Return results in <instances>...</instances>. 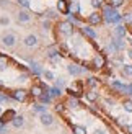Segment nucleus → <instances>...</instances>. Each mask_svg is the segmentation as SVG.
<instances>
[{
    "label": "nucleus",
    "mask_w": 132,
    "mask_h": 134,
    "mask_svg": "<svg viewBox=\"0 0 132 134\" xmlns=\"http://www.w3.org/2000/svg\"><path fill=\"white\" fill-rule=\"evenodd\" d=\"M101 13H103L104 23H108V25H121L122 21V15L111 5H104Z\"/></svg>",
    "instance_id": "1"
},
{
    "label": "nucleus",
    "mask_w": 132,
    "mask_h": 134,
    "mask_svg": "<svg viewBox=\"0 0 132 134\" xmlns=\"http://www.w3.org/2000/svg\"><path fill=\"white\" fill-rule=\"evenodd\" d=\"M88 23L91 25V26H95V25H100L101 21H103V13H100V12H93V13H90L88 15Z\"/></svg>",
    "instance_id": "2"
},
{
    "label": "nucleus",
    "mask_w": 132,
    "mask_h": 134,
    "mask_svg": "<svg viewBox=\"0 0 132 134\" xmlns=\"http://www.w3.org/2000/svg\"><path fill=\"white\" fill-rule=\"evenodd\" d=\"M16 43V36L11 35V33H7V35L2 36V44L7 46V48H11V46H15Z\"/></svg>",
    "instance_id": "3"
},
{
    "label": "nucleus",
    "mask_w": 132,
    "mask_h": 134,
    "mask_svg": "<svg viewBox=\"0 0 132 134\" xmlns=\"http://www.w3.org/2000/svg\"><path fill=\"white\" fill-rule=\"evenodd\" d=\"M59 26H61V33L65 36H70L72 33H74V25L69 23V21H62V23H59Z\"/></svg>",
    "instance_id": "4"
},
{
    "label": "nucleus",
    "mask_w": 132,
    "mask_h": 134,
    "mask_svg": "<svg viewBox=\"0 0 132 134\" xmlns=\"http://www.w3.org/2000/svg\"><path fill=\"white\" fill-rule=\"evenodd\" d=\"M15 116H16L15 111H13V110H8L7 113H3V115L0 116V123H2V124H7L8 121H13V118H15Z\"/></svg>",
    "instance_id": "5"
},
{
    "label": "nucleus",
    "mask_w": 132,
    "mask_h": 134,
    "mask_svg": "<svg viewBox=\"0 0 132 134\" xmlns=\"http://www.w3.org/2000/svg\"><path fill=\"white\" fill-rule=\"evenodd\" d=\"M23 44L26 46V48H33V46H36L38 44V36L36 35H28V36L25 38Z\"/></svg>",
    "instance_id": "6"
},
{
    "label": "nucleus",
    "mask_w": 132,
    "mask_h": 134,
    "mask_svg": "<svg viewBox=\"0 0 132 134\" xmlns=\"http://www.w3.org/2000/svg\"><path fill=\"white\" fill-rule=\"evenodd\" d=\"M93 65H95V69H103V67L106 65V61H104V57L101 54H98L93 59Z\"/></svg>",
    "instance_id": "7"
},
{
    "label": "nucleus",
    "mask_w": 132,
    "mask_h": 134,
    "mask_svg": "<svg viewBox=\"0 0 132 134\" xmlns=\"http://www.w3.org/2000/svg\"><path fill=\"white\" fill-rule=\"evenodd\" d=\"M16 20L20 23H26V21H29L31 16H29V13L26 12V10H21V12H18L16 13Z\"/></svg>",
    "instance_id": "8"
},
{
    "label": "nucleus",
    "mask_w": 132,
    "mask_h": 134,
    "mask_svg": "<svg viewBox=\"0 0 132 134\" xmlns=\"http://www.w3.org/2000/svg\"><path fill=\"white\" fill-rule=\"evenodd\" d=\"M67 70H69V74L70 75H80V74L83 72V69H80V67H78L77 64H69V67H67Z\"/></svg>",
    "instance_id": "9"
},
{
    "label": "nucleus",
    "mask_w": 132,
    "mask_h": 134,
    "mask_svg": "<svg viewBox=\"0 0 132 134\" xmlns=\"http://www.w3.org/2000/svg\"><path fill=\"white\" fill-rule=\"evenodd\" d=\"M114 35H116L117 38H126V35H127L126 26H122V25H116V28H114Z\"/></svg>",
    "instance_id": "10"
},
{
    "label": "nucleus",
    "mask_w": 132,
    "mask_h": 134,
    "mask_svg": "<svg viewBox=\"0 0 132 134\" xmlns=\"http://www.w3.org/2000/svg\"><path fill=\"white\" fill-rule=\"evenodd\" d=\"M41 123L44 126H51L54 123V118H52V115H49V113H43L41 115Z\"/></svg>",
    "instance_id": "11"
},
{
    "label": "nucleus",
    "mask_w": 132,
    "mask_h": 134,
    "mask_svg": "<svg viewBox=\"0 0 132 134\" xmlns=\"http://www.w3.org/2000/svg\"><path fill=\"white\" fill-rule=\"evenodd\" d=\"M38 98H39V102H41L43 105H49V103L52 102V97H51V93H49V92L41 93V95H39Z\"/></svg>",
    "instance_id": "12"
},
{
    "label": "nucleus",
    "mask_w": 132,
    "mask_h": 134,
    "mask_svg": "<svg viewBox=\"0 0 132 134\" xmlns=\"http://www.w3.org/2000/svg\"><path fill=\"white\" fill-rule=\"evenodd\" d=\"M82 31H83V35H87V36H90L91 39H96V31L93 30V28H91V26H83V28H82Z\"/></svg>",
    "instance_id": "13"
},
{
    "label": "nucleus",
    "mask_w": 132,
    "mask_h": 134,
    "mask_svg": "<svg viewBox=\"0 0 132 134\" xmlns=\"http://www.w3.org/2000/svg\"><path fill=\"white\" fill-rule=\"evenodd\" d=\"M29 67H31V70H33V74H34V75H41V74L44 72V70L41 69V65H39L38 62H34V61L29 62Z\"/></svg>",
    "instance_id": "14"
},
{
    "label": "nucleus",
    "mask_w": 132,
    "mask_h": 134,
    "mask_svg": "<svg viewBox=\"0 0 132 134\" xmlns=\"http://www.w3.org/2000/svg\"><path fill=\"white\" fill-rule=\"evenodd\" d=\"M11 124H13V128L20 129V128L25 124V118H23L21 115H20V116H15V118H13V121H11Z\"/></svg>",
    "instance_id": "15"
},
{
    "label": "nucleus",
    "mask_w": 132,
    "mask_h": 134,
    "mask_svg": "<svg viewBox=\"0 0 132 134\" xmlns=\"http://www.w3.org/2000/svg\"><path fill=\"white\" fill-rule=\"evenodd\" d=\"M67 3H70V2H65V0H57V8H59V13H67V12H69Z\"/></svg>",
    "instance_id": "16"
},
{
    "label": "nucleus",
    "mask_w": 132,
    "mask_h": 134,
    "mask_svg": "<svg viewBox=\"0 0 132 134\" xmlns=\"http://www.w3.org/2000/svg\"><path fill=\"white\" fill-rule=\"evenodd\" d=\"M13 98H15L16 102H25V100H26V93L23 90H15V92H13Z\"/></svg>",
    "instance_id": "17"
},
{
    "label": "nucleus",
    "mask_w": 132,
    "mask_h": 134,
    "mask_svg": "<svg viewBox=\"0 0 132 134\" xmlns=\"http://www.w3.org/2000/svg\"><path fill=\"white\" fill-rule=\"evenodd\" d=\"M121 70H122L124 75L132 77V64H122V65H121Z\"/></svg>",
    "instance_id": "18"
},
{
    "label": "nucleus",
    "mask_w": 132,
    "mask_h": 134,
    "mask_svg": "<svg viewBox=\"0 0 132 134\" xmlns=\"http://www.w3.org/2000/svg\"><path fill=\"white\" fill-rule=\"evenodd\" d=\"M69 7H70L72 15H78V13H80V5H78V2H70Z\"/></svg>",
    "instance_id": "19"
},
{
    "label": "nucleus",
    "mask_w": 132,
    "mask_h": 134,
    "mask_svg": "<svg viewBox=\"0 0 132 134\" xmlns=\"http://www.w3.org/2000/svg\"><path fill=\"white\" fill-rule=\"evenodd\" d=\"M87 98L90 100V102H96V100H98V93H96V90H95V88H90V90L87 92Z\"/></svg>",
    "instance_id": "20"
},
{
    "label": "nucleus",
    "mask_w": 132,
    "mask_h": 134,
    "mask_svg": "<svg viewBox=\"0 0 132 134\" xmlns=\"http://www.w3.org/2000/svg\"><path fill=\"white\" fill-rule=\"evenodd\" d=\"M49 93H51L52 98H57V97L62 95V90L59 88V87H51V88H49Z\"/></svg>",
    "instance_id": "21"
},
{
    "label": "nucleus",
    "mask_w": 132,
    "mask_h": 134,
    "mask_svg": "<svg viewBox=\"0 0 132 134\" xmlns=\"http://www.w3.org/2000/svg\"><path fill=\"white\" fill-rule=\"evenodd\" d=\"M33 111H36V113H46V106H43V103H34L33 105Z\"/></svg>",
    "instance_id": "22"
},
{
    "label": "nucleus",
    "mask_w": 132,
    "mask_h": 134,
    "mask_svg": "<svg viewBox=\"0 0 132 134\" xmlns=\"http://www.w3.org/2000/svg\"><path fill=\"white\" fill-rule=\"evenodd\" d=\"M87 85L90 87V88H98V80L93 79V77H90V79H87Z\"/></svg>",
    "instance_id": "23"
},
{
    "label": "nucleus",
    "mask_w": 132,
    "mask_h": 134,
    "mask_svg": "<svg viewBox=\"0 0 132 134\" xmlns=\"http://www.w3.org/2000/svg\"><path fill=\"white\" fill-rule=\"evenodd\" d=\"M124 2H126V0H108V5H111V7H114V8H117V7L124 5Z\"/></svg>",
    "instance_id": "24"
},
{
    "label": "nucleus",
    "mask_w": 132,
    "mask_h": 134,
    "mask_svg": "<svg viewBox=\"0 0 132 134\" xmlns=\"http://www.w3.org/2000/svg\"><path fill=\"white\" fill-rule=\"evenodd\" d=\"M57 15H59V12H56L54 8H47V10H46V16L51 18V20H52V18H56Z\"/></svg>",
    "instance_id": "25"
},
{
    "label": "nucleus",
    "mask_w": 132,
    "mask_h": 134,
    "mask_svg": "<svg viewBox=\"0 0 132 134\" xmlns=\"http://www.w3.org/2000/svg\"><path fill=\"white\" fill-rule=\"evenodd\" d=\"M74 132L75 134H87V129H85V126H74Z\"/></svg>",
    "instance_id": "26"
},
{
    "label": "nucleus",
    "mask_w": 132,
    "mask_h": 134,
    "mask_svg": "<svg viewBox=\"0 0 132 134\" xmlns=\"http://www.w3.org/2000/svg\"><path fill=\"white\" fill-rule=\"evenodd\" d=\"M80 106V103H78L77 98H70L69 100V108H78Z\"/></svg>",
    "instance_id": "27"
},
{
    "label": "nucleus",
    "mask_w": 132,
    "mask_h": 134,
    "mask_svg": "<svg viewBox=\"0 0 132 134\" xmlns=\"http://www.w3.org/2000/svg\"><path fill=\"white\" fill-rule=\"evenodd\" d=\"M0 25H2V26H8L10 25V18L7 15H2V16H0Z\"/></svg>",
    "instance_id": "28"
},
{
    "label": "nucleus",
    "mask_w": 132,
    "mask_h": 134,
    "mask_svg": "<svg viewBox=\"0 0 132 134\" xmlns=\"http://www.w3.org/2000/svg\"><path fill=\"white\" fill-rule=\"evenodd\" d=\"M41 93H44L43 90H41V85H33V95H36V97H39Z\"/></svg>",
    "instance_id": "29"
},
{
    "label": "nucleus",
    "mask_w": 132,
    "mask_h": 134,
    "mask_svg": "<svg viewBox=\"0 0 132 134\" xmlns=\"http://www.w3.org/2000/svg\"><path fill=\"white\" fill-rule=\"evenodd\" d=\"M16 3H18V5H21L23 8H29V7H31L29 0H16Z\"/></svg>",
    "instance_id": "30"
},
{
    "label": "nucleus",
    "mask_w": 132,
    "mask_h": 134,
    "mask_svg": "<svg viewBox=\"0 0 132 134\" xmlns=\"http://www.w3.org/2000/svg\"><path fill=\"white\" fill-rule=\"evenodd\" d=\"M43 75H44V79H47V80H54V74H52L51 70H44Z\"/></svg>",
    "instance_id": "31"
},
{
    "label": "nucleus",
    "mask_w": 132,
    "mask_h": 134,
    "mask_svg": "<svg viewBox=\"0 0 132 134\" xmlns=\"http://www.w3.org/2000/svg\"><path fill=\"white\" fill-rule=\"evenodd\" d=\"M65 85V82H64V79L61 77V79H56V87H59V88H62V87Z\"/></svg>",
    "instance_id": "32"
},
{
    "label": "nucleus",
    "mask_w": 132,
    "mask_h": 134,
    "mask_svg": "<svg viewBox=\"0 0 132 134\" xmlns=\"http://www.w3.org/2000/svg\"><path fill=\"white\" fill-rule=\"evenodd\" d=\"M49 26H51V21L49 20H44L43 21V30H49Z\"/></svg>",
    "instance_id": "33"
},
{
    "label": "nucleus",
    "mask_w": 132,
    "mask_h": 134,
    "mask_svg": "<svg viewBox=\"0 0 132 134\" xmlns=\"http://www.w3.org/2000/svg\"><path fill=\"white\" fill-rule=\"evenodd\" d=\"M8 131H7V128H5V124H2L0 123V134H7Z\"/></svg>",
    "instance_id": "34"
},
{
    "label": "nucleus",
    "mask_w": 132,
    "mask_h": 134,
    "mask_svg": "<svg viewBox=\"0 0 132 134\" xmlns=\"http://www.w3.org/2000/svg\"><path fill=\"white\" fill-rule=\"evenodd\" d=\"M2 102H10V98L7 95H2V93H0V103H2Z\"/></svg>",
    "instance_id": "35"
},
{
    "label": "nucleus",
    "mask_w": 132,
    "mask_h": 134,
    "mask_svg": "<svg viewBox=\"0 0 132 134\" xmlns=\"http://www.w3.org/2000/svg\"><path fill=\"white\" fill-rule=\"evenodd\" d=\"M56 110L57 111H64V106L62 105H56Z\"/></svg>",
    "instance_id": "36"
},
{
    "label": "nucleus",
    "mask_w": 132,
    "mask_h": 134,
    "mask_svg": "<svg viewBox=\"0 0 132 134\" xmlns=\"http://www.w3.org/2000/svg\"><path fill=\"white\" fill-rule=\"evenodd\" d=\"M0 113H2V108H0Z\"/></svg>",
    "instance_id": "37"
}]
</instances>
